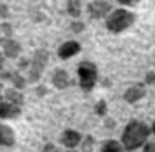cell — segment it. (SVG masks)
<instances>
[{
	"mask_svg": "<svg viewBox=\"0 0 155 152\" xmlns=\"http://www.w3.org/2000/svg\"><path fill=\"white\" fill-rule=\"evenodd\" d=\"M150 136V129L145 122L140 121H130L125 126L122 132V146L125 150H135L142 147L147 142Z\"/></svg>",
	"mask_w": 155,
	"mask_h": 152,
	"instance_id": "1",
	"label": "cell"
},
{
	"mask_svg": "<svg viewBox=\"0 0 155 152\" xmlns=\"http://www.w3.org/2000/svg\"><path fill=\"white\" fill-rule=\"evenodd\" d=\"M135 22V13H132L127 8H117L110 12L106 18V28L112 33H120L132 27Z\"/></svg>",
	"mask_w": 155,
	"mask_h": 152,
	"instance_id": "2",
	"label": "cell"
},
{
	"mask_svg": "<svg viewBox=\"0 0 155 152\" xmlns=\"http://www.w3.org/2000/svg\"><path fill=\"white\" fill-rule=\"evenodd\" d=\"M78 78L81 90L91 91L97 83V66L93 61H81L78 65Z\"/></svg>",
	"mask_w": 155,
	"mask_h": 152,
	"instance_id": "3",
	"label": "cell"
},
{
	"mask_svg": "<svg viewBox=\"0 0 155 152\" xmlns=\"http://www.w3.org/2000/svg\"><path fill=\"white\" fill-rule=\"evenodd\" d=\"M48 58H50V51L45 50V48L35 51V55H33V58L30 61V66H28V83L40 81V78H41L43 71L46 68Z\"/></svg>",
	"mask_w": 155,
	"mask_h": 152,
	"instance_id": "4",
	"label": "cell"
},
{
	"mask_svg": "<svg viewBox=\"0 0 155 152\" xmlns=\"http://www.w3.org/2000/svg\"><path fill=\"white\" fill-rule=\"evenodd\" d=\"M112 12V7L106 0H93L87 3V15L93 20H101V18H107V15Z\"/></svg>",
	"mask_w": 155,
	"mask_h": 152,
	"instance_id": "5",
	"label": "cell"
},
{
	"mask_svg": "<svg viewBox=\"0 0 155 152\" xmlns=\"http://www.w3.org/2000/svg\"><path fill=\"white\" fill-rule=\"evenodd\" d=\"M0 45H2L3 56L5 58H17L21 53V45L17 40H13L12 36H3V38H0Z\"/></svg>",
	"mask_w": 155,
	"mask_h": 152,
	"instance_id": "6",
	"label": "cell"
},
{
	"mask_svg": "<svg viewBox=\"0 0 155 152\" xmlns=\"http://www.w3.org/2000/svg\"><path fill=\"white\" fill-rule=\"evenodd\" d=\"M79 51H81L79 42H76V40H68V42H64L60 48H58V56H60L61 60H69V58H73L74 55L79 53Z\"/></svg>",
	"mask_w": 155,
	"mask_h": 152,
	"instance_id": "7",
	"label": "cell"
},
{
	"mask_svg": "<svg viewBox=\"0 0 155 152\" xmlns=\"http://www.w3.org/2000/svg\"><path fill=\"white\" fill-rule=\"evenodd\" d=\"M21 116V107L12 103H0V119H17Z\"/></svg>",
	"mask_w": 155,
	"mask_h": 152,
	"instance_id": "8",
	"label": "cell"
},
{
	"mask_svg": "<svg viewBox=\"0 0 155 152\" xmlns=\"http://www.w3.org/2000/svg\"><path fill=\"white\" fill-rule=\"evenodd\" d=\"M79 142H81V134L74 129H66L61 134V144L68 149H74Z\"/></svg>",
	"mask_w": 155,
	"mask_h": 152,
	"instance_id": "9",
	"label": "cell"
},
{
	"mask_svg": "<svg viewBox=\"0 0 155 152\" xmlns=\"http://www.w3.org/2000/svg\"><path fill=\"white\" fill-rule=\"evenodd\" d=\"M17 137H15V132L10 126L7 124H2L0 122V146H5V147H12L15 144Z\"/></svg>",
	"mask_w": 155,
	"mask_h": 152,
	"instance_id": "10",
	"label": "cell"
},
{
	"mask_svg": "<svg viewBox=\"0 0 155 152\" xmlns=\"http://www.w3.org/2000/svg\"><path fill=\"white\" fill-rule=\"evenodd\" d=\"M145 96V88L142 86V84H135V86H130L129 90H125L124 93V99L127 103H137L140 99Z\"/></svg>",
	"mask_w": 155,
	"mask_h": 152,
	"instance_id": "11",
	"label": "cell"
},
{
	"mask_svg": "<svg viewBox=\"0 0 155 152\" xmlns=\"http://www.w3.org/2000/svg\"><path fill=\"white\" fill-rule=\"evenodd\" d=\"M51 83H53L54 88H58V90H64V88L69 86V75L64 71V69H56V71L53 73V76H51Z\"/></svg>",
	"mask_w": 155,
	"mask_h": 152,
	"instance_id": "12",
	"label": "cell"
},
{
	"mask_svg": "<svg viewBox=\"0 0 155 152\" xmlns=\"http://www.w3.org/2000/svg\"><path fill=\"white\" fill-rule=\"evenodd\" d=\"M5 99L8 103H12V104H15V106H23V101H25L23 94H21L20 90H17V88L7 90L5 91Z\"/></svg>",
	"mask_w": 155,
	"mask_h": 152,
	"instance_id": "13",
	"label": "cell"
},
{
	"mask_svg": "<svg viewBox=\"0 0 155 152\" xmlns=\"http://www.w3.org/2000/svg\"><path fill=\"white\" fill-rule=\"evenodd\" d=\"M66 10H68V15H71L73 18H79L81 17V0H66Z\"/></svg>",
	"mask_w": 155,
	"mask_h": 152,
	"instance_id": "14",
	"label": "cell"
},
{
	"mask_svg": "<svg viewBox=\"0 0 155 152\" xmlns=\"http://www.w3.org/2000/svg\"><path fill=\"white\" fill-rule=\"evenodd\" d=\"M102 152H125L122 142H119V140H106L104 144H102Z\"/></svg>",
	"mask_w": 155,
	"mask_h": 152,
	"instance_id": "15",
	"label": "cell"
},
{
	"mask_svg": "<svg viewBox=\"0 0 155 152\" xmlns=\"http://www.w3.org/2000/svg\"><path fill=\"white\" fill-rule=\"evenodd\" d=\"M10 81L13 83V88H17V90H23V88L27 86V81H25V78L20 75V71L10 73Z\"/></svg>",
	"mask_w": 155,
	"mask_h": 152,
	"instance_id": "16",
	"label": "cell"
},
{
	"mask_svg": "<svg viewBox=\"0 0 155 152\" xmlns=\"http://www.w3.org/2000/svg\"><path fill=\"white\" fill-rule=\"evenodd\" d=\"M106 113H107V103H106L104 99H101V101H97V104H96V114H97V116H106Z\"/></svg>",
	"mask_w": 155,
	"mask_h": 152,
	"instance_id": "17",
	"label": "cell"
},
{
	"mask_svg": "<svg viewBox=\"0 0 155 152\" xmlns=\"http://www.w3.org/2000/svg\"><path fill=\"white\" fill-rule=\"evenodd\" d=\"M10 17V8L5 3H0V20H7Z\"/></svg>",
	"mask_w": 155,
	"mask_h": 152,
	"instance_id": "18",
	"label": "cell"
},
{
	"mask_svg": "<svg viewBox=\"0 0 155 152\" xmlns=\"http://www.w3.org/2000/svg\"><path fill=\"white\" fill-rule=\"evenodd\" d=\"M71 30L74 32V33L84 32V23H83V22H79V20H74V22L71 23Z\"/></svg>",
	"mask_w": 155,
	"mask_h": 152,
	"instance_id": "19",
	"label": "cell"
},
{
	"mask_svg": "<svg viewBox=\"0 0 155 152\" xmlns=\"http://www.w3.org/2000/svg\"><path fill=\"white\" fill-rule=\"evenodd\" d=\"M0 32L5 33V36H12L13 35L12 25H8V23H2V25H0Z\"/></svg>",
	"mask_w": 155,
	"mask_h": 152,
	"instance_id": "20",
	"label": "cell"
},
{
	"mask_svg": "<svg viewBox=\"0 0 155 152\" xmlns=\"http://www.w3.org/2000/svg\"><path fill=\"white\" fill-rule=\"evenodd\" d=\"M93 144H94V139H93V137H86V142H84V147H83V149H84V152H91V149H93Z\"/></svg>",
	"mask_w": 155,
	"mask_h": 152,
	"instance_id": "21",
	"label": "cell"
},
{
	"mask_svg": "<svg viewBox=\"0 0 155 152\" xmlns=\"http://www.w3.org/2000/svg\"><path fill=\"white\" fill-rule=\"evenodd\" d=\"M145 84H155V71H149L145 75Z\"/></svg>",
	"mask_w": 155,
	"mask_h": 152,
	"instance_id": "22",
	"label": "cell"
},
{
	"mask_svg": "<svg viewBox=\"0 0 155 152\" xmlns=\"http://www.w3.org/2000/svg\"><path fill=\"white\" fill-rule=\"evenodd\" d=\"M28 66H30V60H27V58H21L20 63H18V69H20V71H23V69H27Z\"/></svg>",
	"mask_w": 155,
	"mask_h": 152,
	"instance_id": "23",
	"label": "cell"
},
{
	"mask_svg": "<svg viewBox=\"0 0 155 152\" xmlns=\"http://www.w3.org/2000/svg\"><path fill=\"white\" fill-rule=\"evenodd\" d=\"M41 152H60V150H58V147L54 146V144H46Z\"/></svg>",
	"mask_w": 155,
	"mask_h": 152,
	"instance_id": "24",
	"label": "cell"
},
{
	"mask_svg": "<svg viewBox=\"0 0 155 152\" xmlns=\"http://www.w3.org/2000/svg\"><path fill=\"white\" fill-rule=\"evenodd\" d=\"M143 152H155V142H145L143 144Z\"/></svg>",
	"mask_w": 155,
	"mask_h": 152,
	"instance_id": "25",
	"label": "cell"
},
{
	"mask_svg": "<svg viewBox=\"0 0 155 152\" xmlns=\"http://www.w3.org/2000/svg\"><path fill=\"white\" fill-rule=\"evenodd\" d=\"M117 2H119L120 5H124V7H132V5H135L139 0H117Z\"/></svg>",
	"mask_w": 155,
	"mask_h": 152,
	"instance_id": "26",
	"label": "cell"
},
{
	"mask_svg": "<svg viewBox=\"0 0 155 152\" xmlns=\"http://www.w3.org/2000/svg\"><path fill=\"white\" fill-rule=\"evenodd\" d=\"M46 88L45 86H38V88H36V94H38V96H45L46 94Z\"/></svg>",
	"mask_w": 155,
	"mask_h": 152,
	"instance_id": "27",
	"label": "cell"
},
{
	"mask_svg": "<svg viewBox=\"0 0 155 152\" xmlns=\"http://www.w3.org/2000/svg\"><path fill=\"white\" fill-rule=\"evenodd\" d=\"M3 69V53H0V73Z\"/></svg>",
	"mask_w": 155,
	"mask_h": 152,
	"instance_id": "28",
	"label": "cell"
},
{
	"mask_svg": "<svg viewBox=\"0 0 155 152\" xmlns=\"http://www.w3.org/2000/svg\"><path fill=\"white\" fill-rule=\"evenodd\" d=\"M152 132L155 134V122H153V126H152Z\"/></svg>",
	"mask_w": 155,
	"mask_h": 152,
	"instance_id": "29",
	"label": "cell"
},
{
	"mask_svg": "<svg viewBox=\"0 0 155 152\" xmlns=\"http://www.w3.org/2000/svg\"><path fill=\"white\" fill-rule=\"evenodd\" d=\"M68 152H76V150H68Z\"/></svg>",
	"mask_w": 155,
	"mask_h": 152,
	"instance_id": "30",
	"label": "cell"
},
{
	"mask_svg": "<svg viewBox=\"0 0 155 152\" xmlns=\"http://www.w3.org/2000/svg\"><path fill=\"white\" fill-rule=\"evenodd\" d=\"M0 90H2V84H0Z\"/></svg>",
	"mask_w": 155,
	"mask_h": 152,
	"instance_id": "31",
	"label": "cell"
}]
</instances>
